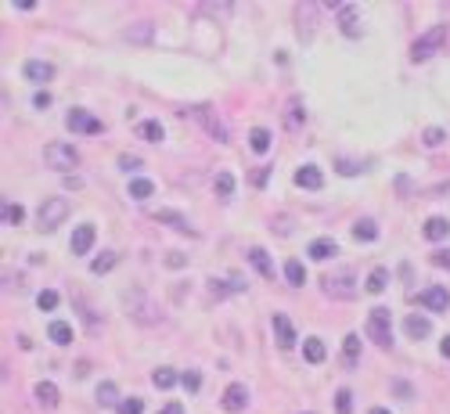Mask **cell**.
Listing matches in <instances>:
<instances>
[{
	"label": "cell",
	"instance_id": "cell-1",
	"mask_svg": "<svg viewBox=\"0 0 450 414\" xmlns=\"http://www.w3.org/2000/svg\"><path fill=\"white\" fill-rule=\"evenodd\" d=\"M123 303H127L130 317H134L137 325H144V328H152V325H159V321H162V313H159L155 299H152V296H144L141 289H130V292L123 296Z\"/></svg>",
	"mask_w": 450,
	"mask_h": 414
},
{
	"label": "cell",
	"instance_id": "cell-2",
	"mask_svg": "<svg viewBox=\"0 0 450 414\" xmlns=\"http://www.w3.org/2000/svg\"><path fill=\"white\" fill-rule=\"evenodd\" d=\"M180 115H191V119H195V123H198V126H202V130H205L209 137H213V141H220V144H227V141H231L227 123H224L213 108H209V105H191V108H184Z\"/></svg>",
	"mask_w": 450,
	"mask_h": 414
},
{
	"label": "cell",
	"instance_id": "cell-3",
	"mask_svg": "<svg viewBox=\"0 0 450 414\" xmlns=\"http://www.w3.org/2000/svg\"><path fill=\"white\" fill-rule=\"evenodd\" d=\"M44 163H47L51 170H58V173H69V170L79 166V151H76L72 144H65V141H51V144L44 148Z\"/></svg>",
	"mask_w": 450,
	"mask_h": 414
},
{
	"label": "cell",
	"instance_id": "cell-4",
	"mask_svg": "<svg viewBox=\"0 0 450 414\" xmlns=\"http://www.w3.org/2000/svg\"><path fill=\"white\" fill-rule=\"evenodd\" d=\"M443 44H446V25H432L425 37H418L411 44V61H429L432 54H439Z\"/></svg>",
	"mask_w": 450,
	"mask_h": 414
},
{
	"label": "cell",
	"instance_id": "cell-5",
	"mask_svg": "<svg viewBox=\"0 0 450 414\" xmlns=\"http://www.w3.org/2000/svg\"><path fill=\"white\" fill-rule=\"evenodd\" d=\"M69 199H44L40 213H37V224L40 231H54V227H62V220L69 216Z\"/></svg>",
	"mask_w": 450,
	"mask_h": 414
},
{
	"label": "cell",
	"instance_id": "cell-6",
	"mask_svg": "<svg viewBox=\"0 0 450 414\" xmlns=\"http://www.w3.org/2000/svg\"><path fill=\"white\" fill-rule=\"evenodd\" d=\"M368 339L371 342H378V346H389L393 342V325H389V310L385 306H375L371 313H368Z\"/></svg>",
	"mask_w": 450,
	"mask_h": 414
},
{
	"label": "cell",
	"instance_id": "cell-7",
	"mask_svg": "<svg viewBox=\"0 0 450 414\" xmlns=\"http://www.w3.org/2000/svg\"><path fill=\"white\" fill-rule=\"evenodd\" d=\"M321 284H324V296H328V299H356V292H360L356 281H353V274H335V277L328 274Z\"/></svg>",
	"mask_w": 450,
	"mask_h": 414
},
{
	"label": "cell",
	"instance_id": "cell-8",
	"mask_svg": "<svg viewBox=\"0 0 450 414\" xmlns=\"http://www.w3.org/2000/svg\"><path fill=\"white\" fill-rule=\"evenodd\" d=\"M65 126H69V130H76V134H101L105 130V123L94 119V115H86L83 108H72L65 115Z\"/></svg>",
	"mask_w": 450,
	"mask_h": 414
},
{
	"label": "cell",
	"instance_id": "cell-9",
	"mask_svg": "<svg viewBox=\"0 0 450 414\" xmlns=\"http://www.w3.org/2000/svg\"><path fill=\"white\" fill-rule=\"evenodd\" d=\"M418 303H422L425 310H432V313H446L450 310V292L443 289V284H432V289H425L422 296H418Z\"/></svg>",
	"mask_w": 450,
	"mask_h": 414
},
{
	"label": "cell",
	"instance_id": "cell-10",
	"mask_svg": "<svg viewBox=\"0 0 450 414\" xmlns=\"http://www.w3.org/2000/svg\"><path fill=\"white\" fill-rule=\"evenodd\" d=\"M224 410L227 414H238V410H245V403H249V389L242 386V382H231V386L224 389Z\"/></svg>",
	"mask_w": 450,
	"mask_h": 414
},
{
	"label": "cell",
	"instance_id": "cell-11",
	"mask_svg": "<svg viewBox=\"0 0 450 414\" xmlns=\"http://www.w3.org/2000/svg\"><path fill=\"white\" fill-rule=\"evenodd\" d=\"M94 224H83V227H76L72 231V242H69V249H72V256H86L90 249H94Z\"/></svg>",
	"mask_w": 450,
	"mask_h": 414
},
{
	"label": "cell",
	"instance_id": "cell-12",
	"mask_svg": "<svg viewBox=\"0 0 450 414\" xmlns=\"http://www.w3.org/2000/svg\"><path fill=\"white\" fill-rule=\"evenodd\" d=\"M270 325H274V335H278V346L281 349H292L299 342L295 339V328H292V321H288L285 313H274V317H270Z\"/></svg>",
	"mask_w": 450,
	"mask_h": 414
},
{
	"label": "cell",
	"instance_id": "cell-13",
	"mask_svg": "<svg viewBox=\"0 0 450 414\" xmlns=\"http://www.w3.org/2000/svg\"><path fill=\"white\" fill-rule=\"evenodd\" d=\"M295 184L307 187V191H321L324 187V173L317 166H303V170H295Z\"/></svg>",
	"mask_w": 450,
	"mask_h": 414
},
{
	"label": "cell",
	"instance_id": "cell-14",
	"mask_svg": "<svg viewBox=\"0 0 450 414\" xmlns=\"http://www.w3.org/2000/svg\"><path fill=\"white\" fill-rule=\"evenodd\" d=\"M422 234H425L429 242H443V238L450 234V220H446V216H429L425 227H422Z\"/></svg>",
	"mask_w": 450,
	"mask_h": 414
},
{
	"label": "cell",
	"instance_id": "cell-15",
	"mask_svg": "<svg viewBox=\"0 0 450 414\" xmlns=\"http://www.w3.org/2000/svg\"><path fill=\"white\" fill-rule=\"evenodd\" d=\"M37 403L40 407H47V410H54L58 407V400H62V393H58V386H54V382H37Z\"/></svg>",
	"mask_w": 450,
	"mask_h": 414
},
{
	"label": "cell",
	"instance_id": "cell-16",
	"mask_svg": "<svg viewBox=\"0 0 450 414\" xmlns=\"http://www.w3.org/2000/svg\"><path fill=\"white\" fill-rule=\"evenodd\" d=\"M335 15H339V25H342V33H346V37H360L356 8H353V4H339V8H335Z\"/></svg>",
	"mask_w": 450,
	"mask_h": 414
},
{
	"label": "cell",
	"instance_id": "cell-17",
	"mask_svg": "<svg viewBox=\"0 0 450 414\" xmlns=\"http://www.w3.org/2000/svg\"><path fill=\"white\" fill-rule=\"evenodd\" d=\"M335 252H339V245H335L332 238H317V242H310L307 256H310V260H321V263H324V260H332Z\"/></svg>",
	"mask_w": 450,
	"mask_h": 414
},
{
	"label": "cell",
	"instance_id": "cell-18",
	"mask_svg": "<svg viewBox=\"0 0 450 414\" xmlns=\"http://www.w3.org/2000/svg\"><path fill=\"white\" fill-rule=\"evenodd\" d=\"M404 332H407L411 339H425V335L432 332V321H429V317H422V313H411L407 321H404Z\"/></svg>",
	"mask_w": 450,
	"mask_h": 414
},
{
	"label": "cell",
	"instance_id": "cell-19",
	"mask_svg": "<svg viewBox=\"0 0 450 414\" xmlns=\"http://www.w3.org/2000/svg\"><path fill=\"white\" fill-rule=\"evenodd\" d=\"M25 80H33V83H47L51 76H54V69L47 65V61H25Z\"/></svg>",
	"mask_w": 450,
	"mask_h": 414
},
{
	"label": "cell",
	"instance_id": "cell-20",
	"mask_svg": "<svg viewBox=\"0 0 450 414\" xmlns=\"http://www.w3.org/2000/svg\"><path fill=\"white\" fill-rule=\"evenodd\" d=\"M249 263H252L263 277H274V263H270V256H266V252H263L259 245H252V249H249Z\"/></svg>",
	"mask_w": 450,
	"mask_h": 414
},
{
	"label": "cell",
	"instance_id": "cell-21",
	"mask_svg": "<svg viewBox=\"0 0 450 414\" xmlns=\"http://www.w3.org/2000/svg\"><path fill=\"white\" fill-rule=\"evenodd\" d=\"M285 277H288L292 289H303V284H307V267L299 263V260H288L285 263Z\"/></svg>",
	"mask_w": 450,
	"mask_h": 414
},
{
	"label": "cell",
	"instance_id": "cell-22",
	"mask_svg": "<svg viewBox=\"0 0 450 414\" xmlns=\"http://www.w3.org/2000/svg\"><path fill=\"white\" fill-rule=\"evenodd\" d=\"M47 339H51V342H58V346H69V342H72V328H69L65 321H51Z\"/></svg>",
	"mask_w": 450,
	"mask_h": 414
},
{
	"label": "cell",
	"instance_id": "cell-23",
	"mask_svg": "<svg viewBox=\"0 0 450 414\" xmlns=\"http://www.w3.org/2000/svg\"><path fill=\"white\" fill-rule=\"evenodd\" d=\"M180 382V375L173 371V368H159V371H152V386L155 389H173Z\"/></svg>",
	"mask_w": 450,
	"mask_h": 414
},
{
	"label": "cell",
	"instance_id": "cell-24",
	"mask_svg": "<svg viewBox=\"0 0 450 414\" xmlns=\"http://www.w3.org/2000/svg\"><path fill=\"white\" fill-rule=\"evenodd\" d=\"M137 134H141L144 141H152V144H159L166 130H162V123H159V119H148V123H141V126H137Z\"/></svg>",
	"mask_w": 450,
	"mask_h": 414
},
{
	"label": "cell",
	"instance_id": "cell-25",
	"mask_svg": "<svg viewBox=\"0 0 450 414\" xmlns=\"http://www.w3.org/2000/svg\"><path fill=\"white\" fill-rule=\"evenodd\" d=\"M155 220H159V224H173L176 231H184V234H191V227H188V220L180 216V213H173V209H159V213H155Z\"/></svg>",
	"mask_w": 450,
	"mask_h": 414
},
{
	"label": "cell",
	"instance_id": "cell-26",
	"mask_svg": "<svg viewBox=\"0 0 450 414\" xmlns=\"http://www.w3.org/2000/svg\"><path fill=\"white\" fill-rule=\"evenodd\" d=\"M303 357H307L310 364H321V360L328 357V349H324L321 339H307V342H303Z\"/></svg>",
	"mask_w": 450,
	"mask_h": 414
},
{
	"label": "cell",
	"instance_id": "cell-27",
	"mask_svg": "<svg viewBox=\"0 0 450 414\" xmlns=\"http://www.w3.org/2000/svg\"><path fill=\"white\" fill-rule=\"evenodd\" d=\"M353 238H356V242H375V238H378L375 220H356V224H353Z\"/></svg>",
	"mask_w": 450,
	"mask_h": 414
},
{
	"label": "cell",
	"instance_id": "cell-28",
	"mask_svg": "<svg viewBox=\"0 0 450 414\" xmlns=\"http://www.w3.org/2000/svg\"><path fill=\"white\" fill-rule=\"evenodd\" d=\"M98 403H101V407H119V389H115V382H101V386H98Z\"/></svg>",
	"mask_w": 450,
	"mask_h": 414
},
{
	"label": "cell",
	"instance_id": "cell-29",
	"mask_svg": "<svg viewBox=\"0 0 450 414\" xmlns=\"http://www.w3.org/2000/svg\"><path fill=\"white\" fill-rule=\"evenodd\" d=\"M385 284H389V270L385 267H375L371 274H368V292H385Z\"/></svg>",
	"mask_w": 450,
	"mask_h": 414
},
{
	"label": "cell",
	"instance_id": "cell-30",
	"mask_svg": "<svg viewBox=\"0 0 450 414\" xmlns=\"http://www.w3.org/2000/svg\"><path fill=\"white\" fill-rule=\"evenodd\" d=\"M249 148H252V151H259V155H263V151H270V130L256 126V130L249 134Z\"/></svg>",
	"mask_w": 450,
	"mask_h": 414
},
{
	"label": "cell",
	"instance_id": "cell-31",
	"mask_svg": "<svg viewBox=\"0 0 450 414\" xmlns=\"http://www.w3.org/2000/svg\"><path fill=\"white\" fill-rule=\"evenodd\" d=\"M152 191H155L152 180H144V177H134L130 180V199H152Z\"/></svg>",
	"mask_w": 450,
	"mask_h": 414
},
{
	"label": "cell",
	"instance_id": "cell-32",
	"mask_svg": "<svg viewBox=\"0 0 450 414\" xmlns=\"http://www.w3.org/2000/svg\"><path fill=\"white\" fill-rule=\"evenodd\" d=\"M115 263H119V256H115V252H101L98 260H90V270H94V274H108Z\"/></svg>",
	"mask_w": 450,
	"mask_h": 414
},
{
	"label": "cell",
	"instance_id": "cell-33",
	"mask_svg": "<svg viewBox=\"0 0 450 414\" xmlns=\"http://www.w3.org/2000/svg\"><path fill=\"white\" fill-rule=\"evenodd\" d=\"M307 119V112H303V105H299V98L288 105V115H285V126H288V130H299V123H303Z\"/></svg>",
	"mask_w": 450,
	"mask_h": 414
},
{
	"label": "cell",
	"instance_id": "cell-34",
	"mask_svg": "<svg viewBox=\"0 0 450 414\" xmlns=\"http://www.w3.org/2000/svg\"><path fill=\"white\" fill-rule=\"evenodd\" d=\"M213 187H217V195H220V199H231V195H234V177H231V173H217Z\"/></svg>",
	"mask_w": 450,
	"mask_h": 414
},
{
	"label": "cell",
	"instance_id": "cell-35",
	"mask_svg": "<svg viewBox=\"0 0 450 414\" xmlns=\"http://www.w3.org/2000/svg\"><path fill=\"white\" fill-rule=\"evenodd\" d=\"M342 353H346V364L353 368L356 364V353H360V335H346L342 339Z\"/></svg>",
	"mask_w": 450,
	"mask_h": 414
},
{
	"label": "cell",
	"instance_id": "cell-36",
	"mask_svg": "<svg viewBox=\"0 0 450 414\" xmlns=\"http://www.w3.org/2000/svg\"><path fill=\"white\" fill-rule=\"evenodd\" d=\"M115 414H144V400H141V396H130V400H119Z\"/></svg>",
	"mask_w": 450,
	"mask_h": 414
},
{
	"label": "cell",
	"instance_id": "cell-37",
	"mask_svg": "<svg viewBox=\"0 0 450 414\" xmlns=\"http://www.w3.org/2000/svg\"><path fill=\"white\" fill-rule=\"evenodd\" d=\"M335 410L339 414H353V393L349 389H339L335 393Z\"/></svg>",
	"mask_w": 450,
	"mask_h": 414
},
{
	"label": "cell",
	"instance_id": "cell-38",
	"mask_svg": "<svg viewBox=\"0 0 450 414\" xmlns=\"http://www.w3.org/2000/svg\"><path fill=\"white\" fill-rule=\"evenodd\" d=\"M180 386H184L188 393H198V386H202V375H198V371H184V375H180Z\"/></svg>",
	"mask_w": 450,
	"mask_h": 414
},
{
	"label": "cell",
	"instance_id": "cell-39",
	"mask_svg": "<svg viewBox=\"0 0 450 414\" xmlns=\"http://www.w3.org/2000/svg\"><path fill=\"white\" fill-rule=\"evenodd\" d=\"M4 220H8V224H22V220H25V209H22L18 202H8V206H4Z\"/></svg>",
	"mask_w": 450,
	"mask_h": 414
},
{
	"label": "cell",
	"instance_id": "cell-40",
	"mask_svg": "<svg viewBox=\"0 0 450 414\" xmlns=\"http://www.w3.org/2000/svg\"><path fill=\"white\" fill-rule=\"evenodd\" d=\"M443 137H446V130H439V126H429V130H425V148H439L443 144Z\"/></svg>",
	"mask_w": 450,
	"mask_h": 414
},
{
	"label": "cell",
	"instance_id": "cell-41",
	"mask_svg": "<svg viewBox=\"0 0 450 414\" xmlns=\"http://www.w3.org/2000/svg\"><path fill=\"white\" fill-rule=\"evenodd\" d=\"M123 37H127V40H152V25H148V22H141L137 29H127Z\"/></svg>",
	"mask_w": 450,
	"mask_h": 414
},
{
	"label": "cell",
	"instance_id": "cell-42",
	"mask_svg": "<svg viewBox=\"0 0 450 414\" xmlns=\"http://www.w3.org/2000/svg\"><path fill=\"white\" fill-rule=\"evenodd\" d=\"M202 11L205 15H217V18H227L234 11V4H202Z\"/></svg>",
	"mask_w": 450,
	"mask_h": 414
},
{
	"label": "cell",
	"instance_id": "cell-43",
	"mask_svg": "<svg viewBox=\"0 0 450 414\" xmlns=\"http://www.w3.org/2000/svg\"><path fill=\"white\" fill-rule=\"evenodd\" d=\"M37 306H40V310H54V306H58V292H51V289L40 292V296H37Z\"/></svg>",
	"mask_w": 450,
	"mask_h": 414
},
{
	"label": "cell",
	"instance_id": "cell-44",
	"mask_svg": "<svg viewBox=\"0 0 450 414\" xmlns=\"http://www.w3.org/2000/svg\"><path fill=\"white\" fill-rule=\"evenodd\" d=\"M432 263H436V267H443V270H450V249H439V252H432Z\"/></svg>",
	"mask_w": 450,
	"mask_h": 414
},
{
	"label": "cell",
	"instance_id": "cell-45",
	"mask_svg": "<svg viewBox=\"0 0 450 414\" xmlns=\"http://www.w3.org/2000/svg\"><path fill=\"white\" fill-rule=\"evenodd\" d=\"M119 166H123V170L130 173V170H137V166H141V158H137V155H119Z\"/></svg>",
	"mask_w": 450,
	"mask_h": 414
},
{
	"label": "cell",
	"instance_id": "cell-46",
	"mask_svg": "<svg viewBox=\"0 0 450 414\" xmlns=\"http://www.w3.org/2000/svg\"><path fill=\"white\" fill-rule=\"evenodd\" d=\"M266 177H270V170H266V166H259V170L252 173V184H256V187H263V184H266Z\"/></svg>",
	"mask_w": 450,
	"mask_h": 414
},
{
	"label": "cell",
	"instance_id": "cell-47",
	"mask_svg": "<svg viewBox=\"0 0 450 414\" xmlns=\"http://www.w3.org/2000/svg\"><path fill=\"white\" fill-rule=\"evenodd\" d=\"M166 263H169V267H184L188 260H184V252H169V256H166Z\"/></svg>",
	"mask_w": 450,
	"mask_h": 414
},
{
	"label": "cell",
	"instance_id": "cell-48",
	"mask_svg": "<svg viewBox=\"0 0 450 414\" xmlns=\"http://www.w3.org/2000/svg\"><path fill=\"white\" fill-rule=\"evenodd\" d=\"M33 105H37V108H47V105H51V94H47V90H40L37 98H33Z\"/></svg>",
	"mask_w": 450,
	"mask_h": 414
},
{
	"label": "cell",
	"instance_id": "cell-49",
	"mask_svg": "<svg viewBox=\"0 0 450 414\" xmlns=\"http://www.w3.org/2000/svg\"><path fill=\"white\" fill-rule=\"evenodd\" d=\"M159 414H184V403H176V400H173V403H166Z\"/></svg>",
	"mask_w": 450,
	"mask_h": 414
},
{
	"label": "cell",
	"instance_id": "cell-50",
	"mask_svg": "<svg viewBox=\"0 0 450 414\" xmlns=\"http://www.w3.org/2000/svg\"><path fill=\"white\" fill-rule=\"evenodd\" d=\"M339 173L353 177V173H360V166H353V163H342V158H339Z\"/></svg>",
	"mask_w": 450,
	"mask_h": 414
},
{
	"label": "cell",
	"instance_id": "cell-51",
	"mask_svg": "<svg viewBox=\"0 0 450 414\" xmlns=\"http://www.w3.org/2000/svg\"><path fill=\"white\" fill-rule=\"evenodd\" d=\"M439 353H443V357H450V335H446V339L439 342Z\"/></svg>",
	"mask_w": 450,
	"mask_h": 414
},
{
	"label": "cell",
	"instance_id": "cell-52",
	"mask_svg": "<svg viewBox=\"0 0 450 414\" xmlns=\"http://www.w3.org/2000/svg\"><path fill=\"white\" fill-rule=\"evenodd\" d=\"M368 414H389V410H385V407H371Z\"/></svg>",
	"mask_w": 450,
	"mask_h": 414
}]
</instances>
